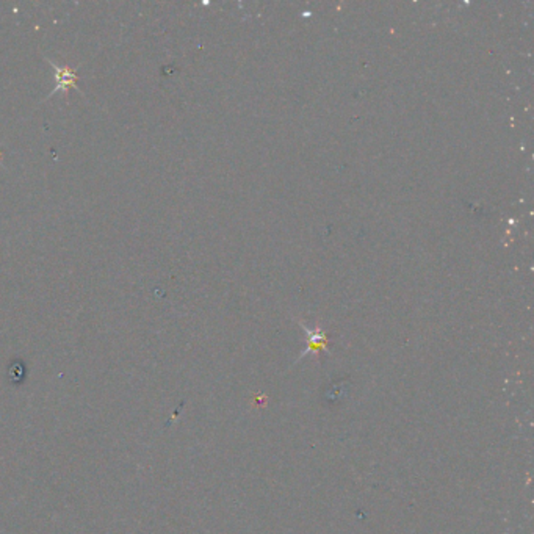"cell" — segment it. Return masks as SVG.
<instances>
[{
  "mask_svg": "<svg viewBox=\"0 0 534 534\" xmlns=\"http://www.w3.org/2000/svg\"><path fill=\"white\" fill-rule=\"evenodd\" d=\"M46 60H48L49 65L55 69V79H57L55 88L52 90L49 97L52 95H57L58 91H63L68 96V90H69L68 86H74V88L77 86V82H79L77 72L72 71V69H69L68 66H58L55 61L50 60V58H46Z\"/></svg>",
  "mask_w": 534,
  "mask_h": 534,
  "instance_id": "cell-1",
  "label": "cell"
},
{
  "mask_svg": "<svg viewBox=\"0 0 534 534\" xmlns=\"http://www.w3.org/2000/svg\"><path fill=\"white\" fill-rule=\"evenodd\" d=\"M0 159H2V150H0Z\"/></svg>",
  "mask_w": 534,
  "mask_h": 534,
  "instance_id": "cell-2",
  "label": "cell"
}]
</instances>
